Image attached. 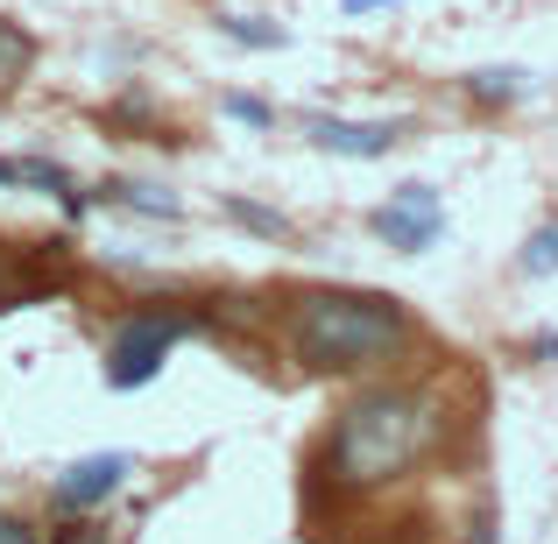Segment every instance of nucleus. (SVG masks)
<instances>
[{
	"label": "nucleus",
	"instance_id": "f257e3e1",
	"mask_svg": "<svg viewBox=\"0 0 558 544\" xmlns=\"http://www.w3.org/2000/svg\"><path fill=\"white\" fill-rule=\"evenodd\" d=\"M403 340H410L403 304L375 298V290H304V298L290 304V347H298V361L318 367V375L381 367Z\"/></svg>",
	"mask_w": 558,
	"mask_h": 544
},
{
	"label": "nucleus",
	"instance_id": "f03ea898",
	"mask_svg": "<svg viewBox=\"0 0 558 544\" xmlns=\"http://www.w3.org/2000/svg\"><path fill=\"white\" fill-rule=\"evenodd\" d=\"M432 403L417 389H375L340 410L332 424V481L340 488H381V481L410 474L432 446Z\"/></svg>",
	"mask_w": 558,
	"mask_h": 544
},
{
	"label": "nucleus",
	"instance_id": "7ed1b4c3",
	"mask_svg": "<svg viewBox=\"0 0 558 544\" xmlns=\"http://www.w3.org/2000/svg\"><path fill=\"white\" fill-rule=\"evenodd\" d=\"M184 340V318H121L107 340V389H142V382L163 375L170 347Z\"/></svg>",
	"mask_w": 558,
	"mask_h": 544
},
{
	"label": "nucleus",
	"instance_id": "20e7f679",
	"mask_svg": "<svg viewBox=\"0 0 558 544\" xmlns=\"http://www.w3.org/2000/svg\"><path fill=\"white\" fill-rule=\"evenodd\" d=\"M375 233L396 247V255H424V247L446 233V205H438V191L432 184H396L389 191V205H375Z\"/></svg>",
	"mask_w": 558,
	"mask_h": 544
},
{
	"label": "nucleus",
	"instance_id": "39448f33",
	"mask_svg": "<svg viewBox=\"0 0 558 544\" xmlns=\"http://www.w3.org/2000/svg\"><path fill=\"white\" fill-rule=\"evenodd\" d=\"M304 135H312L318 149H332V156L375 164V156H389L396 142H403V128H396V121H340V113H312V121H304Z\"/></svg>",
	"mask_w": 558,
	"mask_h": 544
},
{
	"label": "nucleus",
	"instance_id": "423d86ee",
	"mask_svg": "<svg viewBox=\"0 0 558 544\" xmlns=\"http://www.w3.org/2000/svg\"><path fill=\"white\" fill-rule=\"evenodd\" d=\"M128 474H135V460H128V452H93V460H78L64 481H57V509H93V503H107Z\"/></svg>",
	"mask_w": 558,
	"mask_h": 544
},
{
	"label": "nucleus",
	"instance_id": "0eeeda50",
	"mask_svg": "<svg viewBox=\"0 0 558 544\" xmlns=\"http://www.w3.org/2000/svg\"><path fill=\"white\" fill-rule=\"evenodd\" d=\"M99 205H121V213H142V219H178V198H170V191H156V184H128V178L99 184Z\"/></svg>",
	"mask_w": 558,
	"mask_h": 544
},
{
	"label": "nucleus",
	"instance_id": "6e6552de",
	"mask_svg": "<svg viewBox=\"0 0 558 544\" xmlns=\"http://www.w3.org/2000/svg\"><path fill=\"white\" fill-rule=\"evenodd\" d=\"M466 93H474L481 107H517V99L531 93V71H474Z\"/></svg>",
	"mask_w": 558,
	"mask_h": 544
},
{
	"label": "nucleus",
	"instance_id": "1a4fd4ad",
	"mask_svg": "<svg viewBox=\"0 0 558 544\" xmlns=\"http://www.w3.org/2000/svg\"><path fill=\"white\" fill-rule=\"evenodd\" d=\"M28 64H36V43H28V28H14L8 14H0V85L28 78Z\"/></svg>",
	"mask_w": 558,
	"mask_h": 544
},
{
	"label": "nucleus",
	"instance_id": "9d476101",
	"mask_svg": "<svg viewBox=\"0 0 558 544\" xmlns=\"http://www.w3.org/2000/svg\"><path fill=\"white\" fill-rule=\"evenodd\" d=\"M219 36L247 43V50H283V43H290L276 22H255V14H219Z\"/></svg>",
	"mask_w": 558,
	"mask_h": 544
},
{
	"label": "nucleus",
	"instance_id": "9b49d317",
	"mask_svg": "<svg viewBox=\"0 0 558 544\" xmlns=\"http://www.w3.org/2000/svg\"><path fill=\"white\" fill-rule=\"evenodd\" d=\"M227 213L241 219L247 233H269V241H283V233H290V219H283V213H269V205H255V198H227Z\"/></svg>",
	"mask_w": 558,
	"mask_h": 544
},
{
	"label": "nucleus",
	"instance_id": "f8f14e48",
	"mask_svg": "<svg viewBox=\"0 0 558 544\" xmlns=\"http://www.w3.org/2000/svg\"><path fill=\"white\" fill-rule=\"evenodd\" d=\"M551 269H558V219L523 241V276H551Z\"/></svg>",
	"mask_w": 558,
	"mask_h": 544
},
{
	"label": "nucleus",
	"instance_id": "ddd939ff",
	"mask_svg": "<svg viewBox=\"0 0 558 544\" xmlns=\"http://www.w3.org/2000/svg\"><path fill=\"white\" fill-rule=\"evenodd\" d=\"M227 113H233V121H247V128H269V121H276V113L262 107L255 93H227Z\"/></svg>",
	"mask_w": 558,
	"mask_h": 544
},
{
	"label": "nucleus",
	"instance_id": "4468645a",
	"mask_svg": "<svg viewBox=\"0 0 558 544\" xmlns=\"http://www.w3.org/2000/svg\"><path fill=\"white\" fill-rule=\"evenodd\" d=\"M0 544H36V537H28V523H14V517H0Z\"/></svg>",
	"mask_w": 558,
	"mask_h": 544
},
{
	"label": "nucleus",
	"instance_id": "2eb2a0df",
	"mask_svg": "<svg viewBox=\"0 0 558 544\" xmlns=\"http://www.w3.org/2000/svg\"><path fill=\"white\" fill-rule=\"evenodd\" d=\"M460 544H495V523L481 517V523H474V537H460Z\"/></svg>",
	"mask_w": 558,
	"mask_h": 544
},
{
	"label": "nucleus",
	"instance_id": "dca6fc26",
	"mask_svg": "<svg viewBox=\"0 0 558 544\" xmlns=\"http://www.w3.org/2000/svg\"><path fill=\"white\" fill-rule=\"evenodd\" d=\"M8 184H22V170H14L8 156H0V191H8Z\"/></svg>",
	"mask_w": 558,
	"mask_h": 544
},
{
	"label": "nucleus",
	"instance_id": "f3484780",
	"mask_svg": "<svg viewBox=\"0 0 558 544\" xmlns=\"http://www.w3.org/2000/svg\"><path fill=\"white\" fill-rule=\"evenodd\" d=\"M347 8H354V14H361V8H396V0H347Z\"/></svg>",
	"mask_w": 558,
	"mask_h": 544
}]
</instances>
